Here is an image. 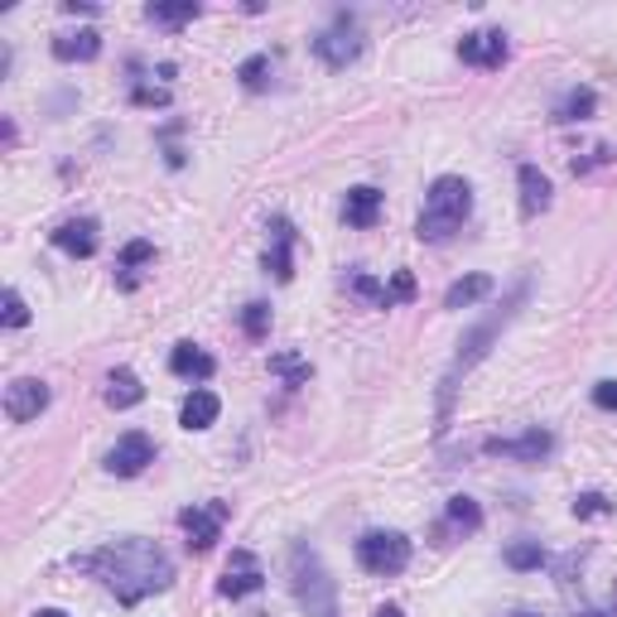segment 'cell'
<instances>
[{
  "mask_svg": "<svg viewBox=\"0 0 617 617\" xmlns=\"http://www.w3.org/2000/svg\"><path fill=\"white\" fill-rule=\"evenodd\" d=\"M73 569L102 579L107 589L116 593L121 603H126V608H136L140 599L164 593L174 583V559L164 555L155 541H140V535L116 541V545H102V550H92V555H77Z\"/></svg>",
  "mask_w": 617,
  "mask_h": 617,
  "instance_id": "1",
  "label": "cell"
},
{
  "mask_svg": "<svg viewBox=\"0 0 617 617\" xmlns=\"http://www.w3.org/2000/svg\"><path fill=\"white\" fill-rule=\"evenodd\" d=\"M526 295H531V280H521V285L507 295V305H502L497 313H488V319L478 323L473 333H468L464 343H458V353H454V362H448V372H444V386H440V430L448 424V406H454V391H458V377H468L473 367L482 362V357L492 353V343H497V333L507 329V323L516 319V309L526 305Z\"/></svg>",
  "mask_w": 617,
  "mask_h": 617,
  "instance_id": "2",
  "label": "cell"
},
{
  "mask_svg": "<svg viewBox=\"0 0 617 617\" xmlns=\"http://www.w3.org/2000/svg\"><path fill=\"white\" fill-rule=\"evenodd\" d=\"M468 212H473V188H468V178L440 174L430 184V194H424V212H420V222H415V237L448 242L468 222Z\"/></svg>",
  "mask_w": 617,
  "mask_h": 617,
  "instance_id": "3",
  "label": "cell"
},
{
  "mask_svg": "<svg viewBox=\"0 0 617 617\" xmlns=\"http://www.w3.org/2000/svg\"><path fill=\"white\" fill-rule=\"evenodd\" d=\"M289 589H295V603L309 617H338V583H333L323 555L309 541L289 545Z\"/></svg>",
  "mask_w": 617,
  "mask_h": 617,
  "instance_id": "4",
  "label": "cell"
},
{
  "mask_svg": "<svg viewBox=\"0 0 617 617\" xmlns=\"http://www.w3.org/2000/svg\"><path fill=\"white\" fill-rule=\"evenodd\" d=\"M357 565L377 579H396L410 565V541L400 531H362L357 541Z\"/></svg>",
  "mask_w": 617,
  "mask_h": 617,
  "instance_id": "5",
  "label": "cell"
},
{
  "mask_svg": "<svg viewBox=\"0 0 617 617\" xmlns=\"http://www.w3.org/2000/svg\"><path fill=\"white\" fill-rule=\"evenodd\" d=\"M362 49H367V35H362V25H357L347 10H338L333 25L313 35V53H319L329 69H347V63H357V59H362Z\"/></svg>",
  "mask_w": 617,
  "mask_h": 617,
  "instance_id": "6",
  "label": "cell"
},
{
  "mask_svg": "<svg viewBox=\"0 0 617 617\" xmlns=\"http://www.w3.org/2000/svg\"><path fill=\"white\" fill-rule=\"evenodd\" d=\"M178 526L188 535V550L194 555H208L212 545L222 541V526H227V502H203V507H184L178 511Z\"/></svg>",
  "mask_w": 617,
  "mask_h": 617,
  "instance_id": "7",
  "label": "cell"
},
{
  "mask_svg": "<svg viewBox=\"0 0 617 617\" xmlns=\"http://www.w3.org/2000/svg\"><path fill=\"white\" fill-rule=\"evenodd\" d=\"M150 464H155V440L150 434H140V430L121 434V440L111 444V454H107V473L111 478H140Z\"/></svg>",
  "mask_w": 617,
  "mask_h": 617,
  "instance_id": "8",
  "label": "cell"
},
{
  "mask_svg": "<svg viewBox=\"0 0 617 617\" xmlns=\"http://www.w3.org/2000/svg\"><path fill=\"white\" fill-rule=\"evenodd\" d=\"M458 59L473 63V69L497 73L502 63L511 59V44H507V35H502V29H473V35L458 39Z\"/></svg>",
  "mask_w": 617,
  "mask_h": 617,
  "instance_id": "9",
  "label": "cell"
},
{
  "mask_svg": "<svg viewBox=\"0 0 617 617\" xmlns=\"http://www.w3.org/2000/svg\"><path fill=\"white\" fill-rule=\"evenodd\" d=\"M550 448H555V434L535 424V430L516 434V440H488V444H482V454H492V458H516V464H545Z\"/></svg>",
  "mask_w": 617,
  "mask_h": 617,
  "instance_id": "10",
  "label": "cell"
},
{
  "mask_svg": "<svg viewBox=\"0 0 617 617\" xmlns=\"http://www.w3.org/2000/svg\"><path fill=\"white\" fill-rule=\"evenodd\" d=\"M44 410H49V381L20 377V381H10V386H5V415H10L15 424L39 420Z\"/></svg>",
  "mask_w": 617,
  "mask_h": 617,
  "instance_id": "11",
  "label": "cell"
},
{
  "mask_svg": "<svg viewBox=\"0 0 617 617\" xmlns=\"http://www.w3.org/2000/svg\"><path fill=\"white\" fill-rule=\"evenodd\" d=\"M266 583L261 575V559L251 555V550H232V559H227V569H222V579H218V593L222 599H246V593H256Z\"/></svg>",
  "mask_w": 617,
  "mask_h": 617,
  "instance_id": "12",
  "label": "cell"
},
{
  "mask_svg": "<svg viewBox=\"0 0 617 617\" xmlns=\"http://www.w3.org/2000/svg\"><path fill=\"white\" fill-rule=\"evenodd\" d=\"M266 271H271L280 285L295 280V222L289 218H271V246H266Z\"/></svg>",
  "mask_w": 617,
  "mask_h": 617,
  "instance_id": "13",
  "label": "cell"
},
{
  "mask_svg": "<svg viewBox=\"0 0 617 617\" xmlns=\"http://www.w3.org/2000/svg\"><path fill=\"white\" fill-rule=\"evenodd\" d=\"M97 218H69V222H59L53 227V246L59 251H69L77 256V261H87V256H97V246H102V237H97Z\"/></svg>",
  "mask_w": 617,
  "mask_h": 617,
  "instance_id": "14",
  "label": "cell"
},
{
  "mask_svg": "<svg viewBox=\"0 0 617 617\" xmlns=\"http://www.w3.org/2000/svg\"><path fill=\"white\" fill-rule=\"evenodd\" d=\"M343 218H347V227H357V232L377 227V218H381V188H372V184H357V188H347Z\"/></svg>",
  "mask_w": 617,
  "mask_h": 617,
  "instance_id": "15",
  "label": "cell"
},
{
  "mask_svg": "<svg viewBox=\"0 0 617 617\" xmlns=\"http://www.w3.org/2000/svg\"><path fill=\"white\" fill-rule=\"evenodd\" d=\"M170 372L184 377V381H208L212 372H218V362H212V353H203L198 343H174L170 353Z\"/></svg>",
  "mask_w": 617,
  "mask_h": 617,
  "instance_id": "16",
  "label": "cell"
},
{
  "mask_svg": "<svg viewBox=\"0 0 617 617\" xmlns=\"http://www.w3.org/2000/svg\"><path fill=\"white\" fill-rule=\"evenodd\" d=\"M97 53H102V35H97V29L53 35V59H59V63H92Z\"/></svg>",
  "mask_w": 617,
  "mask_h": 617,
  "instance_id": "17",
  "label": "cell"
},
{
  "mask_svg": "<svg viewBox=\"0 0 617 617\" xmlns=\"http://www.w3.org/2000/svg\"><path fill=\"white\" fill-rule=\"evenodd\" d=\"M516 178H521V218H541V212L550 208V194H555V188H550V178L535 170V164H521Z\"/></svg>",
  "mask_w": 617,
  "mask_h": 617,
  "instance_id": "18",
  "label": "cell"
},
{
  "mask_svg": "<svg viewBox=\"0 0 617 617\" xmlns=\"http://www.w3.org/2000/svg\"><path fill=\"white\" fill-rule=\"evenodd\" d=\"M155 261V242H126L121 246V256H116V280H121V289H136L140 285V266H150Z\"/></svg>",
  "mask_w": 617,
  "mask_h": 617,
  "instance_id": "19",
  "label": "cell"
},
{
  "mask_svg": "<svg viewBox=\"0 0 617 617\" xmlns=\"http://www.w3.org/2000/svg\"><path fill=\"white\" fill-rule=\"evenodd\" d=\"M222 415V400L212 396V391H188V400H184V410H178V424H184V430H208L212 420H218Z\"/></svg>",
  "mask_w": 617,
  "mask_h": 617,
  "instance_id": "20",
  "label": "cell"
},
{
  "mask_svg": "<svg viewBox=\"0 0 617 617\" xmlns=\"http://www.w3.org/2000/svg\"><path fill=\"white\" fill-rule=\"evenodd\" d=\"M140 400H145L140 377L131 372V367H116V372L107 377V406L111 410H131V406H140Z\"/></svg>",
  "mask_w": 617,
  "mask_h": 617,
  "instance_id": "21",
  "label": "cell"
},
{
  "mask_svg": "<svg viewBox=\"0 0 617 617\" xmlns=\"http://www.w3.org/2000/svg\"><path fill=\"white\" fill-rule=\"evenodd\" d=\"M593 111H599V92H593V87H569V92L559 97V107L550 111V121L569 126V121H589Z\"/></svg>",
  "mask_w": 617,
  "mask_h": 617,
  "instance_id": "22",
  "label": "cell"
},
{
  "mask_svg": "<svg viewBox=\"0 0 617 617\" xmlns=\"http://www.w3.org/2000/svg\"><path fill=\"white\" fill-rule=\"evenodd\" d=\"M198 15H203L198 0H178V5H160V0H155V5H145V20H150V25H164V29H184V25H194Z\"/></svg>",
  "mask_w": 617,
  "mask_h": 617,
  "instance_id": "23",
  "label": "cell"
},
{
  "mask_svg": "<svg viewBox=\"0 0 617 617\" xmlns=\"http://www.w3.org/2000/svg\"><path fill=\"white\" fill-rule=\"evenodd\" d=\"M492 295V275H468V280H454L444 295V309H473L478 299Z\"/></svg>",
  "mask_w": 617,
  "mask_h": 617,
  "instance_id": "24",
  "label": "cell"
},
{
  "mask_svg": "<svg viewBox=\"0 0 617 617\" xmlns=\"http://www.w3.org/2000/svg\"><path fill=\"white\" fill-rule=\"evenodd\" d=\"M444 531H458V535H473V531H482V507H478L473 497H448Z\"/></svg>",
  "mask_w": 617,
  "mask_h": 617,
  "instance_id": "25",
  "label": "cell"
},
{
  "mask_svg": "<svg viewBox=\"0 0 617 617\" xmlns=\"http://www.w3.org/2000/svg\"><path fill=\"white\" fill-rule=\"evenodd\" d=\"M237 77H242L246 92H266V87H271V77H275L271 53H251V59H246L242 69H237Z\"/></svg>",
  "mask_w": 617,
  "mask_h": 617,
  "instance_id": "26",
  "label": "cell"
},
{
  "mask_svg": "<svg viewBox=\"0 0 617 617\" xmlns=\"http://www.w3.org/2000/svg\"><path fill=\"white\" fill-rule=\"evenodd\" d=\"M507 565L521 569V575H526V569H541L545 565V545L541 541H511L507 545Z\"/></svg>",
  "mask_w": 617,
  "mask_h": 617,
  "instance_id": "27",
  "label": "cell"
},
{
  "mask_svg": "<svg viewBox=\"0 0 617 617\" xmlns=\"http://www.w3.org/2000/svg\"><path fill=\"white\" fill-rule=\"evenodd\" d=\"M353 295L362 299V305H372V309H391L386 285H381L377 275H367V271H357V275H353Z\"/></svg>",
  "mask_w": 617,
  "mask_h": 617,
  "instance_id": "28",
  "label": "cell"
},
{
  "mask_svg": "<svg viewBox=\"0 0 617 617\" xmlns=\"http://www.w3.org/2000/svg\"><path fill=\"white\" fill-rule=\"evenodd\" d=\"M242 329H246V338H256V343H261L266 333H271V305H261V299H251V305L242 309Z\"/></svg>",
  "mask_w": 617,
  "mask_h": 617,
  "instance_id": "29",
  "label": "cell"
},
{
  "mask_svg": "<svg viewBox=\"0 0 617 617\" xmlns=\"http://www.w3.org/2000/svg\"><path fill=\"white\" fill-rule=\"evenodd\" d=\"M271 372H280L289 386H299V381H309V362L295 353H280V357H271Z\"/></svg>",
  "mask_w": 617,
  "mask_h": 617,
  "instance_id": "30",
  "label": "cell"
},
{
  "mask_svg": "<svg viewBox=\"0 0 617 617\" xmlns=\"http://www.w3.org/2000/svg\"><path fill=\"white\" fill-rule=\"evenodd\" d=\"M415 295H420V289H415V275H410V271H396V275H391V285H386L391 309H396V305H410Z\"/></svg>",
  "mask_w": 617,
  "mask_h": 617,
  "instance_id": "31",
  "label": "cell"
},
{
  "mask_svg": "<svg viewBox=\"0 0 617 617\" xmlns=\"http://www.w3.org/2000/svg\"><path fill=\"white\" fill-rule=\"evenodd\" d=\"M613 511V502L603 497V492H579L575 497V516L579 521H589V516H608Z\"/></svg>",
  "mask_w": 617,
  "mask_h": 617,
  "instance_id": "32",
  "label": "cell"
},
{
  "mask_svg": "<svg viewBox=\"0 0 617 617\" xmlns=\"http://www.w3.org/2000/svg\"><path fill=\"white\" fill-rule=\"evenodd\" d=\"M0 319H5V329H25L29 323V305L20 289H5V313H0Z\"/></svg>",
  "mask_w": 617,
  "mask_h": 617,
  "instance_id": "33",
  "label": "cell"
},
{
  "mask_svg": "<svg viewBox=\"0 0 617 617\" xmlns=\"http://www.w3.org/2000/svg\"><path fill=\"white\" fill-rule=\"evenodd\" d=\"M131 102L136 107H170V87H136Z\"/></svg>",
  "mask_w": 617,
  "mask_h": 617,
  "instance_id": "34",
  "label": "cell"
},
{
  "mask_svg": "<svg viewBox=\"0 0 617 617\" xmlns=\"http://www.w3.org/2000/svg\"><path fill=\"white\" fill-rule=\"evenodd\" d=\"M593 406H599V410H617V381H599V386H593Z\"/></svg>",
  "mask_w": 617,
  "mask_h": 617,
  "instance_id": "35",
  "label": "cell"
},
{
  "mask_svg": "<svg viewBox=\"0 0 617 617\" xmlns=\"http://www.w3.org/2000/svg\"><path fill=\"white\" fill-rule=\"evenodd\" d=\"M608 160H613V155H608V145H593V150L583 155V160H575V174H589L593 164H608Z\"/></svg>",
  "mask_w": 617,
  "mask_h": 617,
  "instance_id": "36",
  "label": "cell"
},
{
  "mask_svg": "<svg viewBox=\"0 0 617 617\" xmlns=\"http://www.w3.org/2000/svg\"><path fill=\"white\" fill-rule=\"evenodd\" d=\"M63 10L69 15H97V5H87V0H63Z\"/></svg>",
  "mask_w": 617,
  "mask_h": 617,
  "instance_id": "37",
  "label": "cell"
},
{
  "mask_svg": "<svg viewBox=\"0 0 617 617\" xmlns=\"http://www.w3.org/2000/svg\"><path fill=\"white\" fill-rule=\"evenodd\" d=\"M377 617H406V613H400L396 603H386V608H377Z\"/></svg>",
  "mask_w": 617,
  "mask_h": 617,
  "instance_id": "38",
  "label": "cell"
},
{
  "mask_svg": "<svg viewBox=\"0 0 617 617\" xmlns=\"http://www.w3.org/2000/svg\"><path fill=\"white\" fill-rule=\"evenodd\" d=\"M35 617H69V613H63V608H39Z\"/></svg>",
  "mask_w": 617,
  "mask_h": 617,
  "instance_id": "39",
  "label": "cell"
},
{
  "mask_svg": "<svg viewBox=\"0 0 617 617\" xmlns=\"http://www.w3.org/2000/svg\"><path fill=\"white\" fill-rule=\"evenodd\" d=\"M583 617H617V613H603V608H599V613H583Z\"/></svg>",
  "mask_w": 617,
  "mask_h": 617,
  "instance_id": "40",
  "label": "cell"
},
{
  "mask_svg": "<svg viewBox=\"0 0 617 617\" xmlns=\"http://www.w3.org/2000/svg\"><path fill=\"white\" fill-rule=\"evenodd\" d=\"M511 617H541V613H511Z\"/></svg>",
  "mask_w": 617,
  "mask_h": 617,
  "instance_id": "41",
  "label": "cell"
}]
</instances>
